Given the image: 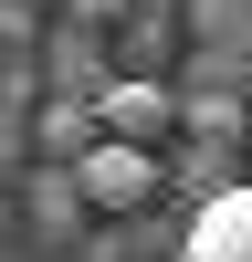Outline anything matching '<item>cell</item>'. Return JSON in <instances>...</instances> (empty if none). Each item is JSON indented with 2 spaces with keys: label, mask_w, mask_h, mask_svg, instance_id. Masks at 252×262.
<instances>
[{
  "label": "cell",
  "mask_w": 252,
  "mask_h": 262,
  "mask_svg": "<svg viewBox=\"0 0 252 262\" xmlns=\"http://www.w3.org/2000/svg\"><path fill=\"white\" fill-rule=\"evenodd\" d=\"M42 11H63V0H0V32H11V42H21V32H32V21H42Z\"/></svg>",
  "instance_id": "9c48e42d"
},
{
  "label": "cell",
  "mask_w": 252,
  "mask_h": 262,
  "mask_svg": "<svg viewBox=\"0 0 252 262\" xmlns=\"http://www.w3.org/2000/svg\"><path fill=\"white\" fill-rule=\"evenodd\" d=\"M242 147H252V137H242Z\"/></svg>",
  "instance_id": "30bf717a"
},
{
  "label": "cell",
  "mask_w": 252,
  "mask_h": 262,
  "mask_svg": "<svg viewBox=\"0 0 252 262\" xmlns=\"http://www.w3.org/2000/svg\"><path fill=\"white\" fill-rule=\"evenodd\" d=\"M95 126L126 137V147H168V137H179V84H168V74H116L95 95Z\"/></svg>",
  "instance_id": "7a4b0ae2"
},
{
  "label": "cell",
  "mask_w": 252,
  "mask_h": 262,
  "mask_svg": "<svg viewBox=\"0 0 252 262\" xmlns=\"http://www.w3.org/2000/svg\"><path fill=\"white\" fill-rule=\"evenodd\" d=\"M32 137H42V158H63V168H74L84 147L105 137V126H95V95H42V126H32Z\"/></svg>",
  "instance_id": "8992f818"
},
{
  "label": "cell",
  "mask_w": 252,
  "mask_h": 262,
  "mask_svg": "<svg viewBox=\"0 0 252 262\" xmlns=\"http://www.w3.org/2000/svg\"><path fill=\"white\" fill-rule=\"evenodd\" d=\"M179 262H252V179L189 210V242H179Z\"/></svg>",
  "instance_id": "277c9868"
},
{
  "label": "cell",
  "mask_w": 252,
  "mask_h": 262,
  "mask_svg": "<svg viewBox=\"0 0 252 262\" xmlns=\"http://www.w3.org/2000/svg\"><path fill=\"white\" fill-rule=\"evenodd\" d=\"M189 32L210 53H252V0H189Z\"/></svg>",
  "instance_id": "52a82bcc"
},
{
  "label": "cell",
  "mask_w": 252,
  "mask_h": 262,
  "mask_svg": "<svg viewBox=\"0 0 252 262\" xmlns=\"http://www.w3.org/2000/svg\"><path fill=\"white\" fill-rule=\"evenodd\" d=\"M74 189H84L95 221H137V210L168 189V158H158V147H126V137H95L74 158Z\"/></svg>",
  "instance_id": "6da1fadb"
},
{
  "label": "cell",
  "mask_w": 252,
  "mask_h": 262,
  "mask_svg": "<svg viewBox=\"0 0 252 262\" xmlns=\"http://www.w3.org/2000/svg\"><path fill=\"white\" fill-rule=\"evenodd\" d=\"M242 179H252V147L242 137H179V158H168V189H179L189 210L221 200V189H242Z\"/></svg>",
  "instance_id": "3957f363"
},
{
  "label": "cell",
  "mask_w": 252,
  "mask_h": 262,
  "mask_svg": "<svg viewBox=\"0 0 252 262\" xmlns=\"http://www.w3.org/2000/svg\"><path fill=\"white\" fill-rule=\"evenodd\" d=\"M42 74H53V95H105V32H84V21H63L53 32V53H42Z\"/></svg>",
  "instance_id": "5b68a950"
},
{
  "label": "cell",
  "mask_w": 252,
  "mask_h": 262,
  "mask_svg": "<svg viewBox=\"0 0 252 262\" xmlns=\"http://www.w3.org/2000/svg\"><path fill=\"white\" fill-rule=\"evenodd\" d=\"M126 11H137V0H63V21H84V32H116Z\"/></svg>",
  "instance_id": "ba28073f"
}]
</instances>
